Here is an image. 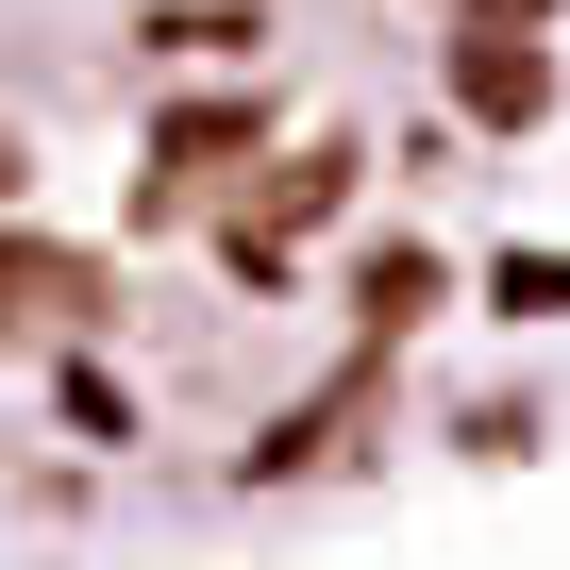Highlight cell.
Returning <instances> with one entry per match:
<instances>
[{
    "mask_svg": "<svg viewBox=\"0 0 570 570\" xmlns=\"http://www.w3.org/2000/svg\"><path fill=\"white\" fill-rule=\"evenodd\" d=\"M453 118H470V135H537V118H553L537 18H470V35H453Z\"/></svg>",
    "mask_w": 570,
    "mask_h": 570,
    "instance_id": "1",
    "label": "cell"
},
{
    "mask_svg": "<svg viewBox=\"0 0 570 570\" xmlns=\"http://www.w3.org/2000/svg\"><path fill=\"white\" fill-rule=\"evenodd\" d=\"M218 151H252V101H185V118L151 135V185H135V218H168V202H185Z\"/></svg>",
    "mask_w": 570,
    "mask_h": 570,
    "instance_id": "2",
    "label": "cell"
},
{
    "mask_svg": "<svg viewBox=\"0 0 570 570\" xmlns=\"http://www.w3.org/2000/svg\"><path fill=\"white\" fill-rule=\"evenodd\" d=\"M336 202H353V151H285V168H268V202H252V235H320Z\"/></svg>",
    "mask_w": 570,
    "mask_h": 570,
    "instance_id": "3",
    "label": "cell"
},
{
    "mask_svg": "<svg viewBox=\"0 0 570 570\" xmlns=\"http://www.w3.org/2000/svg\"><path fill=\"white\" fill-rule=\"evenodd\" d=\"M353 303H370V336H403V320H436V303H453V285H436V252H370Z\"/></svg>",
    "mask_w": 570,
    "mask_h": 570,
    "instance_id": "4",
    "label": "cell"
},
{
    "mask_svg": "<svg viewBox=\"0 0 570 570\" xmlns=\"http://www.w3.org/2000/svg\"><path fill=\"white\" fill-rule=\"evenodd\" d=\"M51 303H85V268H68V252H18V235H0V336H18V320H51Z\"/></svg>",
    "mask_w": 570,
    "mask_h": 570,
    "instance_id": "5",
    "label": "cell"
},
{
    "mask_svg": "<svg viewBox=\"0 0 570 570\" xmlns=\"http://www.w3.org/2000/svg\"><path fill=\"white\" fill-rule=\"evenodd\" d=\"M487 285H503V303H520V320H570V252H503Z\"/></svg>",
    "mask_w": 570,
    "mask_h": 570,
    "instance_id": "6",
    "label": "cell"
},
{
    "mask_svg": "<svg viewBox=\"0 0 570 570\" xmlns=\"http://www.w3.org/2000/svg\"><path fill=\"white\" fill-rule=\"evenodd\" d=\"M470 18H537V0H470Z\"/></svg>",
    "mask_w": 570,
    "mask_h": 570,
    "instance_id": "7",
    "label": "cell"
}]
</instances>
